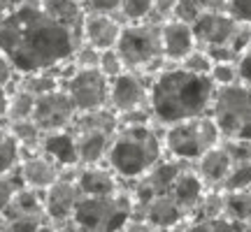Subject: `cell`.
<instances>
[{
  "label": "cell",
  "mask_w": 251,
  "mask_h": 232,
  "mask_svg": "<svg viewBox=\"0 0 251 232\" xmlns=\"http://www.w3.org/2000/svg\"><path fill=\"white\" fill-rule=\"evenodd\" d=\"M137 218H144L156 230V228H168V225L184 223L186 214H184V209L177 205V200L170 193H158V195H153L149 200V205L140 211Z\"/></svg>",
  "instance_id": "19"
},
{
  "label": "cell",
  "mask_w": 251,
  "mask_h": 232,
  "mask_svg": "<svg viewBox=\"0 0 251 232\" xmlns=\"http://www.w3.org/2000/svg\"><path fill=\"white\" fill-rule=\"evenodd\" d=\"M214 91L216 86L209 74L184 70L181 65L161 70L149 84V112L153 123L172 125L209 114Z\"/></svg>",
  "instance_id": "2"
},
{
  "label": "cell",
  "mask_w": 251,
  "mask_h": 232,
  "mask_svg": "<svg viewBox=\"0 0 251 232\" xmlns=\"http://www.w3.org/2000/svg\"><path fill=\"white\" fill-rule=\"evenodd\" d=\"M186 232H219V225H216V221H200V218H193V221L186 225Z\"/></svg>",
  "instance_id": "43"
},
{
  "label": "cell",
  "mask_w": 251,
  "mask_h": 232,
  "mask_svg": "<svg viewBox=\"0 0 251 232\" xmlns=\"http://www.w3.org/2000/svg\"><path fill=\"white\" fill-rule=\"evenodd\" d=\"M153 0H124L121 5V21L124 23H137L151 17Z\"/></svg>",
  "instance_id": "30"
},
{
  "label": "cell",
  "mask_w": 251,
  "mask_h": 232,
  "mask_svg": "<svg viewBox=\"0 0 251 232\" xmlns=\"http://www.w3.org/2000/svg\"><path fill=\"white\" fill-rule=\"evenodd\" d=\"M198 7L202 9V12H226V2L228 0H196Z\"/></svg>",
  "instance_id": "45"
},
{
  "label": "cell",
  "mask_w": 251,
  "mask_h": 232,
  "mask_svg": "<svg viewBox=\"0 0 251 232\" xmlns=\"http://www.w3.org/2000/svg\"><path fill=\"white\" fill-rule=\"evenodd\" d=\"M237 65V77H240V84H244L247 89H251V45L244 49L240 58L235 61Z\"/></svg>",
  "instance_id": "41"
},
{
  "label": "cell",
  "mask_w": 251,
  "mask_h": 232,
  "mask_svg": "<svg viewBox=\"0 0 251 232\" xmlns=\"http://www.w3.org/2000/svg\"><path fill=\"white\" fill-rule=\"evenodd\" d=\"M17 86L30 91L33 95H45L51 91L61 89V79L56 77L54 70H42V72H30V74H21L17 81Z\"/></svg>",
  "instance_id": "24"
},
{
  "label": "cell",
  "mask_w": 251,
  "mask_h": 232,
  "mask_svg": "<svg viewBox=\"0 0 251 232\" xmlns=\"http://www.w3.org/2000/svg\"><path fill=\"white\" fill-rule=\"evenodd\" d=\"M244 232H251V218L247 221V223H244Z\"/></svg>",
  "instance_id": "51"
},
{
  "label": "cell",
  "mask_w": 251,
  "mask_h": 232,
  "mask_svg": "<svg viewBox=\"0 0 251 232\" xmlns=\"http://www.w3.org/2000/svg\"><path fill=\"white\" fill-rule=\"evenodd\" d=\"M37 232H56V223H51V221L47 218L45 223H42L40 228H37Z\"/></svg>",
  "instance_id": "50"
},
{
  "label": "cell",
  "mask_w": 251,
  "mask_h": 232,
  "mask_svg": "<svg viewBox=\"0 0 251 232\" xmlns=\"http://www.w3.org/2000/svg\"><path fill=\"white\" fill-rule=\"evenodd\" d=\"M17 172H19V177H21V184L26 188H33V190L45 193L47 188L61 177L63 167L54 158H49L47 153L33 151V153H24Z\"/></svg>",
  "instance_id": "14"
},
{
  "label": "cell",
  "mask_w": 251,
  "mask_h": 232,
  "mask_svg": "<svg viewBox=\"0 0 251 232\" xmlns=\"http://www.w3.org/2000/svg\"><path fill=\"white\" fill-rule=\"evenodd\" d=\"M226 12L237 21L251 23V0H228L226 2Z\"/></svg>",
  "instance_id": "40"
},
{
  "label": "cell",
  "mask_w": 251,
  "mask_h": 232,
  "mask_svg": "<svg viewBox=\"0 0 251 232\" xmlns=\"http://www.w3.org/2000/svg\"><path fill=\"white\" fill-rule=\"evenodd\" d=\"M163 135L151 123L119 128L112 137L105 165L119 179L135 181L144 177L158 161H163Z\"/></svg>",
  "instance_id": "3"
},
{
  "label": "cell",
  "mask_w": 251,
  "mask_h": 232,
  "mask_svg": "<svg viewBox=\"0 0 251 232\" xmlns=\"http://www.w3.org/2000/svg\"><path fill=\"white\" fill-rule=\"evenodd\" d=\"M226 205L224 216L237 223H247L251 218V190H235V193H224Z\"/></svg>",
  "instance_id": "27"
},
{
  "label": "cell",
  "mask_w": 251,
  "mask_h": 232,
  "mask_svg": "<svg viewBox=\"0 0 251 232\" xmlns=\"http://www.w3.org/2000/svg\"><path fill=\"white\" fill-rule=\"evenodd\" d=\"M72 63H75V68H98L100 63V51L96 46L86 45V42H81L77 46V51L72 56Z\"/></svg>",
  "instance_id": "37"
},
{
  "label": "cell",
  "mask_w": 251,
  "mask_h": 232,
  "mask_svg": "<svg viewBox=\"0 0 251 232\" xmlns=\"http://www.w3.org/2000/svg\"><path fill=\"white\" fill-rule=\"evenodd\" d=\"M42 9L47 14H51L56 21H61L63 26L81 33L86 12H84L79 0H42Z\"/></svg>",
  "instance_id": "22"
},
{
  "label": "cell",
  "mask_w": 251,
  "mask_h": 232,
  "mask_svg": "<svg viewBox=\"0 0 251 232\" xmlns=\"http://www.w3.org/2000/svg\"><path fill=\"white\" fill-rule=\"evenodd\" d=\"M186 221L184 223H177V225H168V228H156V232H186Z\"/></svg>",
  "instance_id": "49"
},
{
  "label": "cell",
  "mask_w": 251,
  "mask_h": 232,
  "mask_svg": "<svg viewBox=\"0 0 251 232\" xmlns=\"http://www.w3.org/2000/svg\"><path fill=\"white\" fill-rule=\"evenodd\" d=\"M209 77H212V81H214L216 89L240 84V77H237V65H235V61L214 63V65H212V70H209Z\"/></svg>",
  "instance_id": "31"
},
{
  "label": "cell",
  "mask_w": 251,
  "mask_h": 232,
  "mask_svg": "<svg viewBox=\"0 0 251 232\" xmlns=\"http://www.w3.org/2000/svg\"><path fill=\"white\" fill-rule=\"evenodd\" d=\"M221 142H224L221 130L209 114L165 125V133H163L165 151L172 158H179L186 162H196L207 149H212Z\"/></svg>",
  "instance_id": "7"
},
{
  "label": "cell",
  "mask_w": 251,
  "mask_h": 232,
  "mask_svg": "<svg viewBox=\"0 0 251 232\" xmlns=\"http://www.w3.org/2000/svg\"><path fill=\"white\" fill-rule=\"evenodd\" d=\"M56 232H89V230H84L75 218H68V221H63V223H56Z\"/></svg>",
  "instance_id": "46"
},
{
  "label": "cell",
  "mask_w": 251,
  "mask_h": 232,
  "mask_svg": "<svg viewBox=\"0 0 251 232\" xmlns=\"http://www.w3.org/2000/svg\"><path fill=\"white\" fill-rule=\"evenodd\" d=\"M33 107H35V95L30 91L14 84V91H9V100H7V123L9 121L30 118L33 116Z\"/></svg>",
  "instance_id": "26"
},
{
  "label": "cell",
  "mask_w": 251,
  "mask_h": 232,
  "mask_svg": "<svg viewBox=\"0 0 251 232\" xmlns=\"http://www.w3.org/2000/svg\"><path fill=\"white\" fill-rule=\"evenodd\" d=\"M7 100H9V91L5 86H0V123L7 121Z\"/></svg>",
  "instance_id": "47"
},
{
  "label": "cell",
  "mask_w": 251,
  "mask_h": 232,
  "mask_svg": "<svg viewBox=\"0 0 251 232\" xmlns=\"http://www.w3.org/2000/svg\"><path fill=\"white\" fill-rule=\"evenodd\" d=\"M77 170L79 167H63L61 177L56 179L51 186L42 193V205H45V214L51 223H63L72 218L75 205L79 200V188H77Z\"/></svg>",
  "instance_id": "11"
},
{
  "label": "cell",
  "mask_w": 251,
  "mask_h": 232,
  "mask_svg": "<svg viewBox=\"0 0 251 232\" xmlns=\"http://www.w3.org/2000/svg\"><path fill=\"white\" fill-rule=\"evenodd\" d=\"M153 121L149 107H137V109H128L117 114V125L119 128H135V125H149Z\"/></svg>",
  "instance_id": "35"
},
{
  "label": "cell",
  "mask_w": 251,
  "mask_h": 232,
  "mask_svg": "<svg viewBox=\"0 0 251 232\" xmlns=\"http://www.w3.org/2000/svg\"><path fill=\"white\" fill-rule=\"evenodd\" d=\"M9 133L17 137V142L21 144L24 153L40 151V142H42V130L33 123V118H24V121H9Z\"/></svg>",
  "instance_id": "25"
},
{
  "label": "cell",
  "mask_w": 251,
  "mask_h": 232,
  "mask_svg": "<svg viewBox=\"0 0 251 232\" xmlns=\"http://www.w3.org/2000/svg\"><path fill=\"white\" fill-rule=\"evenodd\" d=\"M24 158V149L17 142V137L9 133V128L0 125V174H9L19 167Z\"/></svg>",
  "instance_id": "23"
},
{
  "label": "cell",
  "mask_w": 251,
  "mask_h": 232,
  "mask_svg": "<svg viewBox=\"0 0 251 232\" xmlns=\"http://www.w3.org/2000/svg\"><path fill=\"white\" fill-rule=\"evenodd\" d=\"M81 42V33L47 14L42 0H21L17 9L0 17V49L19 77L72 61Z\"/></svg>",
  "instance_id": "1"
},
{
  "label": "cell",
  "mask_w": 251,
  "mask_h": 232,
  "mask_svg": "<svg viewBox=\"0 0 251 232\" xmlns=\"http://www.w3.org/2000/svg\"><path fill=\"white\" fill-rule=\"evenodd\" d=\"M17 81H19V72L14 70V65L9 63V58L0 49V86H5L9 91V86L17 84Z\"/></svg>",
  "instance_id": "42"
},
{
  "label": "cell",
  "mask_w": 251,
  "mask_h": 232,
  "mask_svg": "<svg viewBox=\"0 0 251 232\" xmlns=\"http://www.w3.org/2000/svg\"><path fill=\"white\" fill-rule=\"evenodd\" d=\"M224 205L226 197L224 190H216V188H207L200 205H198L193 218H200V221H216V218H224Z\"/></svg>",
  "instance_id": "29"
},
{
  "label": "cell",
  "mask_w": 251,
  "mask_h": 232,
  "mask_svg": "<svg viewBox=\"0 0 251 232\" xmlns=\"http://www.w3.org/2000/svg\"><path fill=\"white\" fill-rule=\"evenodd\" d=\"M205 190H207V186L202 184V179L198 177V172L193 170V165H188L186 170L177 177V181L172 184L170 195L175 197L177 205L184 209L186 218H193L198 205H200V200L205 195Z\"/></svg>",
  "instance_id": "20"
},
{
  "label": "cell",
  "mask_w": 251,
  "mask_h": 232,
  "mask_svg": "<svg viewBox=\"0 0 251 232\" xmlns=\"http://www.w3.org/2000/svg\"><path fill=\"white\" fill-rule=\"evenodd\" d=\"M21 5V0H0V17L9 14L12 9H17Z\"/></svg>",
  "instance_id": "48"
},
{
  "label": "cell",
  "mask_w": 251,
  "mask_h": 232,
  "mask_svg": "<svg viewBox=\"0 0 251 232\" xmlns=\"http://www.w3.org/2000/svg\"><path fill=\"white\" fill-rule=\"evenodd\" d=\"M202 9L198 7L196 0H177V7H175V17L172 19H179V21H186V23H193L198 17H200Z\"/></svg>",
  "instance_id": "39"
},
{
  "label": "cell",
  "mask_w": 251,
  "mask_h": 232,
  "mask_svg": "<svg viewBox=\"0 0 251 232\" xmlns=\"http://www.w3.org/2000/svg\"><path fill=\"white\" fill-rule=\"evenodd\" d=\"M161 37H163V56H165V61L177 63V65L186 58L188 51H193L198 46L191 23L179 21V19H168V21H163Z\"/></svg>",
  "instance_id": "15"
},
{
  "label": "cell",
  "mask_w": 251,
  "mask_h": 232,
  "mask_svg": "<svg viewBox=\"0 0 251 232\" xmlns=\"http://www.w3.org/2000/svg\"><path fill=\"white\" fill-rule=\"evenodd\" d=\"M221 190H224V193L251 190V158H240V161H233L230 172H228V177H226Z\"/></svg>",
  "instance_id": "28"
},
{
  "label": "cell",
  "mask_w": 251,
  "mask_h": 232,
  "mask_svg": "<svg viewBox=\"0 0 251 232\" xmlns=\"http://www.w3.org/2000/svg\"><path fill=\"white\" fill-rule=\"evenodd\" d=\"M184 70H191V72H198V74H209V70H212V58H209V54H207L202 46H196L193 51H188L186 58L179 63Z\"/></svg>",
  "instance_id": "32"
},
{
  "label": "cell",
  "mask_w": 251,
  "mask_h": 232,
  "mask_svg": "<svg viewBox=\"0 0 251 232\" xmlns=\"http://www.w3.org/2000/svg\"><path fill=\"white\" fill-rule=\"evenodd\" d=\"M198 46L202 49H230V40L237 28V19H233L228 12H200V17L191 23ZM233 51V49H230ZM235 54V51H233Z\"/></svg>",
  "instance_id": "13"
},
{
  "label": "cell",
  "mask_w": 251,
  "mask_h": 232,
  "mask_svg": "<svg viewBox=\"0 0 251 232\" xmlns=\"http://www.w3.org/2000/svg\"><path fill=\"white\" fill-rule=\"evenodd\" d=\"M98 70L112 79V77H117L121 72L126 70L124 68V61H121V56L117 54V49H105V51H100V63H98Z\"/></svg>",
  "instance_id": "36"
},
{
  "label": "cell",
  "mask_w": 251,
  "mask_h": 232,
  "mask_svg": "<svg viewBox=\"0 0 251 232\" xmlns=\"http://www.w3.org/2000/svg\"><path fill=\"white\" fill-rule=\"evenodd\" d=\"M77 114L79 112L70 95L63 89H56L51 93L37 95L30 118L42 133H58V130H70Z\"/></svg>",
  "instance_id": "10"
},
{
  "label": "cell",
  "mask_w": 251,
  "mask_h": 232,
  "mask_svg": "<svg viewBox=\"0 0 251 232\" xmlns=\"http://www.w3.org/2000/svg\"><path fill=\"white\" fill-rule=\"evenodd\" d=\"M124 21L119 17H109V14H86L84 17V26H81V40L86 45L96 46L98 51L105 49H114L121 35Z\"/></svg>",
  "instance_id": "16"
},
{
  "label": "cell",
  "mask_w": 251,
  "mask_h": 232,
  "mask_svg": "<svg viewBox=\"0 0 251 232\" xmlns=\"http://www.w3.org/2000/svg\"><path fill=\"white\" fill-rule=\"evenodd\" d=\"M121 232H156V230H153V228L147 223L144 218H130Z\"/></svg>",
  "instance_id": "44"
},
{
  "label": "cell",
  "mask_w": 251,
  "mask_h": 232,
  "mask_svg": "<svg viewBox=\"0 0 251 232\" xmlns=\"http://www.w3.org/2000/svg\"><path fill=\"white\" fill-rule=\"evenodd\" d=\"M72 137L77 146L79 167L84 165H105L112 137L119 130L117 114L112 109H96V112H79L72 123Z\"/></svg>",
  "instance_id": "5"
},
{
  "label": "cell",
  "mask_w": 251,
  "mask_h": 232,
  "mask_svg": "<svg viewBox=\"0 0 251 232\" xmlns=\"http://www.w3.org/2000/svg\"><path fill=\"white\" fill-rule=\"evenodd\" d=\"M149 84L140 72L124 70L121 74L109 79V102L107 107L114 114L137 107H149Z\"/></svg>",
  "instance_id": "12"
},
{
  "label": "cell",
  "mask_w": 251,
  "mask_h": 232,
  "mask_svg": "<svg viewBox=\"0 0 251 232\" xmlns=\"http://www.w3.org/2000/svg\"><path fill=\"white\" fill-rule=\"evenodd\" d=\"M230 165H233V156L226 149V144H216L212 149H207L196 162H193V170L198 172V177L202 179V184L207 188H216L221 190L226 177L230 172Z\"/></svg>",
  "instance_id": "17"
},
{
  "label": "cell",
  "mask_w": 251,
  "mask_h": 232,
  "mask_svg": "<svg viewBox=\"0 0 251 232\" xmlns=\"http://www.w3.org/2000/svg\"><path fill=\"white\" fill-rule=\"evenodd\" d=\"M209 116L216 121L224 139L251 142V89L244 84L216 89Z\"/></svg>",
  "instance_id": "8"
},
{
  "label": "cell",
  "mask_w": 251,
  "mask_h": 232,
  "mask_svg": "<svg viewBox=\"0 0 251 232\" xmlns=\"http://www.w3.org/2000/svg\"><path fill=\"white\" fill-rule=\"evenodd\" d=\"M24 186L19 172H9V174H0V214L7 209V205L12 202V197L17 195V190Z\"/></svg>",
  "instance_id": "33"
},
{
  "label": "cell",
  "mask_w": 251,
  "mask_h": 232,
  "mask_svg": "<svg viewBox=\"0 0 251 232\" xmlns=\"http://www.w3.org/2000/svg\"><path fill=\"white\" fill-rule=\"evenodd\" d=\"M72 218L89 232H121L133 218V197L124 190L112 195H79Z\"/></svg>",
  "instance_id": "6"
},
{
  "label": "cell",
  "mask_w": 251,
  "mask_h": 232,
  "mask_svg": "<svg viewBox=\"0 0 251 232\" xmlns=\"http://www.w3.org/2000/svg\"><path fill=\"white\" fill-rule=\"evenodd\" d=\"M86 14H109L121 19V5L124 0H79Z\"/></svg>",
  "instance_id": "34"
},
{
  "label": "cell",
  "mask_w": 251,
  "mask_h": 232,
  "mask_svg": "<svg viewBox=\"0 0 251 232\" xmlns=\"http://www.w3.org/2000/svg\"><path fill=\"white\" fill-rule=\"evenodd\" d=\"M175 7H177V0H153L151 17L147 19V21L163 23V21H168V19L175 17Z\"/></svg>",
  "instance_id": "38"
},
{
  "label": "cell",
  "mask_w": 251,
  "mask_h": 232,
  "mask_svg": "<svg viewBox=\"0 0 251 232\" xmlns=\"http://www.w3.org/2000/svg\"><path fill=\"white\" fill-rule=\"evenodd\" d=\"M114 49L121 56L126 70L156 77L163 70V63H165L161 23H156V21L124 23Z\"/></svg>",
  "instance_id": "4"
},
{
  "label": "cell",
  "mask_w": 251,
  "mask_h": 232,
  "mask_svg": "<svg viewBox=\"0 0 251 232\" xmlns=\"http://www.w3.org/2000/svg\"><path fill=\"white\" fill-rule=\"evenodd\" d=\"M61 89L70 95L77 112H96L107 109L109 102V79L98 68H75Z\"/></svg>",
  "instance_id": "9"
},
{
  "label": "cell",
  "mask_w": 251,
  "mask_h": 232,
  "mask_svg": "<svg viewBox=\"0 0 251 232\" xmlns=\"http://www.w3.org/2000/svg\"><path fill=\"white\" fill-rule=\"evenodd\" d=\"M247 146H249V158H251V142H247Z\"/></svg>",
  "instance_id": "52"
},
{
  "label": "cell",
  "mask_w": 251,
  "mask_h": 232,
  "mask_svg": "<svg viewBox=\"0 0 251 232\" xmlns=\"http://www.w3.org/2000/svg\"><path fill=\"white\" fill-rule=\"evenodd\" d=\"M40 151L54 158L61 167H79L77 161V146L72 130H58V133H45L40 142Z\"/></svg>",
  "instance_id": "21"
},
{
  "label": "cell",
  "mask_w": 251,
  "mask_h": 232,
  "mask_svg": "<svg viewBox=\"0 0 251 232\" xmlns=\"http://www.w3.org/2000/svg\"><path fill=\"white\" fill-rule=\"evenodd\" d=\"M77 188L81 195H112L121 190L119 177L107 165H84L77 170Z\"/></svg>",
  "instance_id": "18"
}]
</instances>
